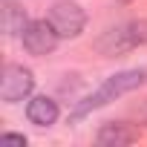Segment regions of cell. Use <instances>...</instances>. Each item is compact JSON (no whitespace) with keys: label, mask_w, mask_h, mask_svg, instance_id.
I'll use <instances>...</instances> for the list:
<instances>
[{"label":"cell","mask_w":147,"mask_h":147,"mask_svg":"<svg viewBox=\"0 0 147 147\" xmlns=\"http://www.w3.org/2000/svg\"><path fill=\"white\" fill-rule=\"evenodd\" d=\"M95 141L101 147H124V144H133L138 141V130H133L130 124L124 121H115V124H104L95 136Z\"/></svg>","instance_id":"cell-5"},{"label":"cell","mask_w":147,"mask_h":147,"mask_svg":"<svg viewBox=\"0 0 147 147\" xmlns=\"http://www.w3.org/2000/svg\"><path fill=\"white\" fill-rule=\"evenodd\" d=\"M26 115H29L32 124L49 127V124H55V118H58V104H55L52 98H46V95H35V98L29 101V107H26Z\"/></svg>","instance_id":"cell-6"},{"label":"cell","mask_w":147,"mask_h":147,"mask_svg":"<svg viewBox=\"0 0 147 147\" xmlns=\"http://www.w3.org/2000/svg\"><path fill=\"white\" fill-rule=\"evenodd\" d=\"M144 118H147V110H144Z\"/></svg>","instance_id":"cell-12"},{"label":"cell","mask_w":147,"mask_h":147,"mask_svg":"<svg viewBox=\"0 0 147 147\" xmlns=\"http://www.w3.org/2000/svg\"><path fill=\"white\" fill-rule=\"evenodd\" d=\"M49 23L55 26V32L61 38H78L84 32V23H87V15L78 3H72V0H61V3L52 6L49 12Z\"/></svg>","instance_id":"cell-2"},{"label":"cell","mask_w":147,"mask_h":147,"mask_svg":"<svg viewBox=\"0 0 147 147\" xmlns=\"http://www.w3.org/2000/svg\"><path fill=\"white\" fill-rule=\"evenodd\" d=\"M26 26H29L26 12L20 6H15V3H6V9H3V32L6 35H23Z\"/></svg>","instance_id":"cell-8"},{"label":"cell","mask_w":147,"mask_h":147,"mask_svg":"<svg viewBox=\"0 0 147 147\" xmlns=\"http://www.w3.org/2000/svg\"><path fill=\"white\" fill-rule=\"evenodd\" d=\"M133 46H136V40H133V35H130L127 26L110 29V32L98 40V49H101L104 55H121V52H127V49H133Z\"/></svg>","instance_id":"cell-7"},{"label":"cell","mask_w":147,"mask_h":147,"mask_svg":"<svg viewBox=\"0 0 147 147\" xmlns=\"http://www.w3.org/2000/svg\"><path fill=\"white\" fill-rule=\"evenodd\" d=\"M121 3H130V0H121Z\"/></svg>","instance_id":"cell-11"},{"label":"cell","mask_w":147,"mask_h":147,"mask_svg":"<svg viewBox=\"0 0 147 147\" xmlns=\"http://www.w3.org/2000/svg\"><path fill=\"white\" fill-rule=\"evenodd\" d=\"M147 81V72L144 69H127V72H118V75H110L87 101H81L78 107H75V113H72V118H84L87 113H92V110H98V107H104V104H110V101H115L118 95H124V92H133V90H138L141 84Z\"/></svg>","instance_id":"cell-1"},{"label":"cell","mask_w":147,"mask_h":147,"mask_svg":"<svg viewBox=\"0 0 147 147\" xmlns=\"http://www.w3.org/2000/svg\"><path fill=\"white\" fill-rule=\"evenodd\" d=\"M127 29H130V35H133L136 46L147 43V20H133V23H127Z\"/></svg>","instance_id":"cell-9"},{"label":"cell","mask_w":147,"mask_h":147,"mask_svg":"<svg viewBox=\"0 0 147 147\" xmlns=\"http://www.w3.org/2000/svg\"><path fill=\"white\" fill-rule=\"evenodd\" d=\"M32 87H35L32 69L12 63V66H6V69H3V78H0V98L9 101V104L23 101V98L32 92Z\"/></svg>","instance_id":"cell-3"},{"label":"cell","mask_w":147,"mask_h":147,"mask_svg":"<svg viewBox=\"0 0 147 147\" xmlns=\"http://www.w3.org/2000/svg\"><path fill=\"white\" fill-rule=\"evenodd\" d=\"M3 141H9V144H26V136H18V133H3Z\"/></svg>","instance_id":"cell-10"},{"label":"cell","mask_w":147,"mask_h":147,"mask_svg":"<svg viewBox=\"0 0 147 147\" xmlns=\"http://www.w3.org/2000/svg\"><path fill=\"white\" fill-rule=\"evenodd\" d=\"M23 46L32 52V55H49L55 46H58V40H61V35L55 32V26L49 23V20H32L26 29H23Z\"/></svg>","instance_id":"cell-4"}]
</instances>
